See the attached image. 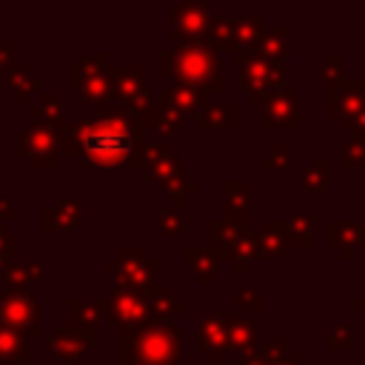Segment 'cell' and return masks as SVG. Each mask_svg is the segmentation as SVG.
<instances>
[{"label":"cell","instance_id":"obj_1","mask_svg":"<svg viewBox=\"0 0 365 365\" xmlns=\"http://www.w3.org/2000/svg\"><path fill=\"white\" fill-rule=\"evenodd\" d=\"M71 151L83 157L86 165L114 168L123 165L137 148V131L125 114H97L94 120H80L71 128Z\"/></svg>","mask_w":365,"mask_h":365},{"label":"cell","instance_id":"obj_2","mask_svg":"<svg viewBox=\"0 0 365 365\" xmlns=\"http://www.w3.org/2000/svg\"><path fill=\"white\" fill-rule=\"evenodd\" d=\"M182 334L177 325L143 328L123 334V365H174L180 362Z\"/></svg>","mask_w":365,"mask_h":365},{"label":"cell","instance_id":"obj_3","mask_svg":"<svg viewBox=\"0 0 365 365\" xmlns=\"http://www.w3.org/2000/svg\"><path fill=\"white\" fill-rule=\"evenodd\" d=\"M163 74H174L180 77V83H185L188 88H202L211 91L217 88L220 80V60L214 54V48L202 46V43H185L171 54H163Z\"/></svg>","mask_w":365,"mask_h":365},{"label":"cell","instance_id":"obj_4","mask_svg":"<svg viewBox=\"0 0 365 365\" xmlns=\"http://www.w3.org/2000/svg\"><path fill=\"white\" fill-rule=\"evenodd\" d=\"M240 63H242V86H245L248 97H254V100H259L265 91H274V86L285 80V68L277 66L274 60L251 57L248 51H242Z\"/></svg>","mask_w":365,"mask_h":365},{"label":"cell","instance_id":"obj_5","mask_svg":"<svg viewBox=\"0 0 365 365\" xmlns=\"http://www.w3.org/2000/svg\"><path fill=\"white\" fill-rule=\"evenodd\" d=\"M111 268V282H117L120 288H134L137 285H145L154 274V262L145 259L143 248H123L120 259L108 265Z\"/></svg>","mask_w":365,"mask_h":365},{"label":"cell","instance_id":"obj_6","mask_svg":"<svg viewBox=\"0 0 365 365\" xmlns=\"http://www.w3.org/2000/svg\"><path fill=\"white\" fill-rule=\"evenodd\" d=\"M108 317L111 322H120L125 331H134L148 317V302L134 288H117L108 299Z\"/></svg>","mask_w":365,"mask_h":365},{"label":"cell","instance_id":"obj_7","mask_svg":"<svg viewBox=\"0 0 365 365\" xmlns=\"http://www.w3.org/2000/svg\"><path fill=\"white\" fill-rule=\"evenodd\" d=\"M37 317H40V305L29 297V294H17V291H9L3 299H0V322L11 325V328H31L34 334L40 331L37 328Z\"/></svg>","mask_w":365,"mask_h":365},{"label":"cell","instance_id":"obj_8","mask_svg":"<svg viewBox=\"0 0 365 365\" xmlns=\"http://www.w3.org/2000/svg\"><path fill=\"white\" fill-rule=\"evenodd\" d=\"M328 108H331V114H345L342 120H348V117H354L359 108H365V80L354 77V80L331 83Z\"/></svg>","mask_w":365,"mask_h":365},{"label":"cell","instance_id":"obj_9","mask_svg":"<svg viewBox=\"0 0 365 365\" xmlns=\"http://www.w3.org/2000/svg\"><path fill=\"white\" fill-rule=\"evenodd\" d=\"M265 125H279V128L299 125V100L294 97L291 88H274L265 106Z\"/></svg>","mask_w":365,"mask_h":365},{"label":"cell","instance_id":"obj_10","mask_svg":"<svg viewBox=\"0 0 365 365\" xmlns=\"http://www.w3.org/2000/svg\"><path fill=\"white\" fill-rule=\"evenodd\" d=\"M208 26V3H185L174 11V34L182 40H197Z\"/></svg>","mask_w":365,"mask_h":365},{"label":"cell","instance_id":"obj_11","mask_svg":"<svg viewBox=\"0 0 365 365\" xmlns=\"http://www.w3.org/2000/svg\"><path fill=\"white\" fill-rule=\"evenodd\" d=\"M197 336H200V348L211 351L214 359H222V351H217V348L220 345L228 348V339H225V317L222 314H202L200 317Z\"/></svg>","mask_w":365,"mask_h":365},{"label":"cell","instance_id":"obj_12","mask_svg":"<svg viewBox=\"0 0 365 365\" xmlns=\"http://www.w3.org/2000/svg\"><path fill=\"white\" fill-rule=\"evenodd\" d=\"M48 348L63 356V359H80L86 348H91V334L88 331H68V328H57Z\"/></svg>","mask_w":365,"mask_h":365},{"label":"cell","instance_id":"obj_13","mask_svg":"<svg viewBox=\"0 0 365 365\" xmlns=\"http://www.w3.org/2000/svg\"><path fill=\"white\" fill-rule=\"evenodd\" d=\"M225 339L228 348H240V351H251L257 345V325L245 317L228 314L225 317Z\"/></svg>","mask_w":365,"mask_h":365},{"label":"cell","instance_id":"obj_14","mask_svg":"<svg viewBox=\"0 0 365 365\" xmlns=\"http://www.w3.org/2000/svg\"><path fill=\"white\" fill-rule=\"evenodd\" d=\"M362 240H365V228L359 222H354V220H345V222L334 220V222H328V242L342 248L345 257H351V248L359 245Z\"/></svg>","mask_w":365,"mask_h":365},{"label":"cell","instance_id":"obj_15","mask_svg":"<svg viewBox=\"0 0 365 365\" xmlns=\"http://www.w3.org/2000/svg\"><path fill=\"white\" fill-rule=\"evenodd\" d=\"M205 100H208V91L182 86V88H174V91L165 97V106L182 117V114H194V111H200V106H202Z\"/></svg>","mask_w":365,"mask_h":365},{"label":"cell","instance_id":"obj_16","mask_svg":"<svg viewBox=\"0 0 365 365\" xmlns=\"http://www.w3.org/2000/svg\"><path fill=\"white\" fill-rule=\"evenodd\" d=\"M245 222H234V220H217L211 225V237H214V245L222 248V254H234L237 245L245 240V231H242Z\"/></svg>","mask_w":365,"mask_h":365},{"label":"cell","instance_id":"obj_17","mask_svg":"<svg viewBox=\"0 0 365 365\" xmlns=\"http://www.w3.org/2000/svg\"><path fill=\"white\" fill-rule=\"evenodd\" d=\"M54 145H57V137L51 131H46V128H29L23 134L20 151H29L31 148V163H34V160H48L51 151H54Z\"/></svg>","mask_w":365,"mask_h":365},{"label":"cell","instance_id":"obj_18","mask_svg":"<svg viewBox=\"0 0 365 365\" xmlns=\"http://www.w3.org/2000/svg\"><path fill=\"white\" fill-rule=\"evenodd\" d=\"M291 242L288 234V222H265L262 228V240H259V251L262 257H274V254H285Z\"/></svg>","mask_w":365,"mask_h":365},{"label":"cell","instance_id":"obj_19","mask_svg":"<svg viewBox=\"0 0 365 365\" xmlns=\"http://www.w3.org/2000/svg\"><path fill=\"white\" fill-rule=\"evenodd\" d=\"M200 125L202 128H234L237 125V108L231 103H220V106H208L200 114Z\"/></svg>","mask_w":365,"mask_h":365},{"label":"cell","instance_id":"obj_20","mask_svg":"<svg viewBox=\"0 0 365 365\" xmlns=\"http://www.w3.org/2000/svg\"><path fill=\"white\" fill-rule=\"evenodd\" d=\"M29 354V345H26V336H20L14 328H3L0 325V359H26Z\"/></svg>","mask_w":365,"mask_h":365},{"label":"cell","instance_id":"obj_21","mask_svg":"<svg viewBox=\"0 0 365 365\" xmlns=\"http://www.w3.org/2000/svg\"><path fill=\"white\" fill-rule=\"evenodd\" d=\"M259 14H240L234 17V34H237V46H254L259 37Z\"/></svg>","mask_w":365,"mask_h":365},{"label":"cell","instance_id":"obj_22","mask_svg":"<svg viewBox=\"0 0 365 365\" xmlns=\"http://www.w3.org/2000/svg\"><path fill=\"white\" fill-rule=\"evenodd\" d=\"M208 37L214 46L220 48H237V34H234V17H222V20H214L208 23Z\"/></svg>","mask_w":365,"mask_h":365},{"label":"cell","instance_id":"obj_23","mask_svg":"<svg viewBox=\"0 0 365 365\" xmlns=\"http://www.w3.org/2000/svg\"><path fill=\"white\" fill-rule=\"evenodd\" d=\"M285 37H288V31L285 29H277V31H268L262 40H259V51H262V57L265 60H282L285 57Z\"/></svg>","mask_w":365,"mask_h":365},{"label":"cell","instance_id":"obj_24","mask_svg":"<svg viewBox=\"0 0 365 365\" xmlns=\"http://www.w3.org/2000/svg\"><path fill=\"white\" fill-rule=\"evenodd\" d=\"M185 257H188V262H191V268H194L197 279H200V282H208V279H211V274H214V268H217L214 257H208V254H205L202 248H197V245H191V248L185 251Z\"/></svg>","mask_w":365,"mask_h":365},{"label":"cell","instance_id":"obj_25","mask_svg":"<svg viewBox=\"0 0 365 365\" xmlns=\"http://www.w3.org/2000/svg\"><path fill=\"white\" fill-rule=\"evenodd\" d=\"M311 225H314V214H299V211H294V214H291L288 234H291V237H297V242H299V245H311V242H314Z\"/></svg>","mask_w":365,"mask_h":365},{"label":"cell","instance_id":"obj_26","mask_svg":"<svg viewBox=\"0 0 365 365\" xmlns=\"http://www.w3.org/2000/svg\"><path fill=\"white\" fill-rule=\"evenodd\" d=\"M151 171H154V177H157L160 182H165V185H171L174 180H180V163H177L174 154H163L160 160H154V163H151Z\"/></svg>","mask_w":365,"mask_h":365},{"label":"cell","instance_id":"obj_27","mask_svg":"<svg viewBox=\"0 0 365 365\" xmlns=\"http://www.w3.org/2000/svg\"><path fill=\"white\" fill-rule=\"evenodd\" d=\"M325 157H317V163L302 174V191L308 194H317V191H325Z\"/></svg>","mask_w":365,"mask_h":365},{"label":"cell","instance_id":"obj_28","mask_svg":"<svg viewBox=\"0 0 365 365\" xmlns=\"http://www.w3.org/2000/svg\"><path fill=\"white\" fill-rule=\"evenodd\" d=\"M108 88H111L108 80H103V74H94V77L83 86V97H86V100H103V97L108 94Z\"/></svg>","mask_w":365,"mask_h":365},{"label":"cell","instance_id":"obj_29","mask_svg":"<svg viewBox=\"0 0 365 365\" xmlns=\"http://www.w3.org/2000/svg\"><path fill=\"white\" fill-rule=\"evenodd\" d=\"M351 339H354V328L351 325H334L328 331V345L331 348H351Z\"/></svg>","mask_w":365,"mask_h":365},{"label":"cell","instance_id":"obj_30","mask_svg":"<svg viewBox=\"0 0 365 365\" xmlns=\"http://www.w3.org/2000/svg\"><path fill=\"white\" fill-rule=\"evenodd\" d=\"M160 228L168 231V234H180L185 228V220H182L180 211H163L160 214Z\"/></svg>","mask_w":365,"mask_h":365},{"label":"cell","instance_id":"obj_31","mask_svg":"<svg viewBox=\"0 0 365 365\" xmlns=\"http://www.w3.org/2000/svg\"><path fill=\"white\" fill-rule=\"evenodd\" d=\"M259 294H262L259 288H240V297H237V299H240L242 308H254V311H257V308H262Z\"/></svg>","mask_w":365,"mask_h":365},{"label":"cell","instance_id":"obj_32","mask_svg":"<svg viewBox=\"0 0 365 365\" xmlns=\"http://www.w3.org/2000/svg\"><path fill=\"white\" fill-rule=\"evenodd\" d=\"M11 254H14V237L0 228V265H3L6 259H11Z\"/></svg>","mask_w":365,"mask_h":365},{"label":"cell","instance_id":"obj_33","mask_svg":"<svg viewBox=\"0 0 365 365\" xmlns=\"http://www.w3.org/2000/svg\"><path fill=\"white\" fill-rule=\"evenodd\" d=\"M285 157H288V145L279 143V145H277V154H268V157H265V165H268V168H271V165H279V168H282V165H288Z\"/></svg>","mask_w":365,"mask_h":365},{"label":"cell","instance_id":"obj_34","mask_svg":"<svg viewBox=\"0 0 365 365\" xmlns=\"http://www.w3.org/2000/svg\"><path fill=\"white\" fill-rule=\"evenodd\" d=\"M0 214H6V217H14V200H9V197H0Z\"/></svg>","mask_w":365,"mask_h":365},{"label":"cell","instance_id":"obj_35","mask_svg":"<svg viewBox=\"0 0 365 365\" xmlns=\"http://www.w3.org/2000/svg\"><path fill=\"white\" fill-rule=\"evenodd\" d=\"M242 365H271V362H268L265 356H245Z\"/></svg>","mask_w":365,"mask_h":365},{"label":"cell","instance_id":"obj_36","mask_svg":"<svg viewBox=\"0 0 365 365\" xmlns=\"http://www.w3.org/2000/svg\"><path fill=\"white\" fill-rule=\"evenodd\" d=\"M279 365H294V362H279Z\"/></svg>","mask_w":365,"mask_h":365}]
</instances>
